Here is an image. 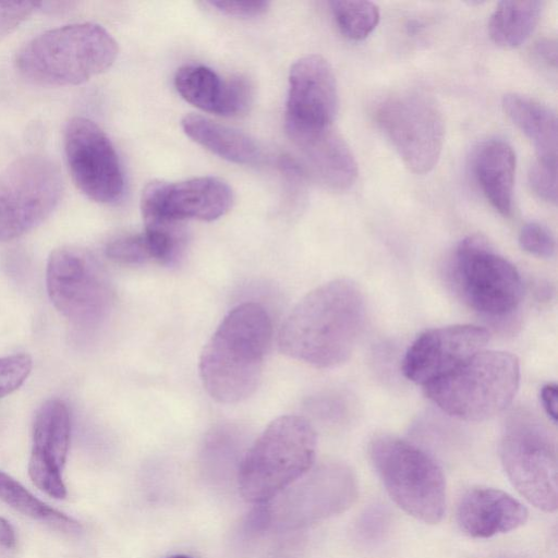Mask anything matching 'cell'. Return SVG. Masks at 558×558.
<instances>
[{
  "label": "cell",
  "mask_w": 558,
  "mask_h": 558,
  "mask_svg": "<svg viewBox=\"0 0 558 558\" xmlns=\"http://www.w3.org/2000/svg\"><path fill=\"white\" fill-rule=\"evenodd\" d=\"M449 266L456 292L473 311L492 320H504L518 310L523 296L522 278L484 239H463Z\"/></svg>",
  "instance_id": "cell-9"
},
{
  "label": "cell",
  "mask_w": 558,
  "mask_h": 558,
  "mask_svg": "<svg viewBox=\"0 0 558 558\" xmlns=\"http://www.w3.org/2000/svg\"><path fill=\"white\" fill-rule=\"evenodd\" d=\"M376 121L404 165L414 173L429 172L444 145L445 121L436 100L421 92H401L383 100Z\"/></svg>",
  "instance_id": "cell-11"
},
{
  "label": "cell",
  "mask_w": 558,
  "mask_h": 558,
  "mask_svg": "<svg viewBox=\"0 0 558 558\" xmlns=\"http://www.w3.org/2000/svg\"><path fill=\"white\" fill-rule=\"evenodd\" d=\"M0 500L22 514L60 531L72 532L80 529L76 521L39 500L20 482L2 471H0Z\"/></svg>",
  "instance_id": "cell-25"
},
{
  "label": "cell",
  "mask_w": 558,
  "mask_h": 558,
  "mask_svg": "<svg viewBox=\"0 0 558 558\" xmlns=\"http://www.w3.org/2000/svg\"><path fill=\"white\" fill-rule=\"evenodd\" d=\"M500 459L513 487L531 505L554 512L558 505L557 445L533 413L518 410L505 422Z\"/></svg>",
  "instance_id": "cell-8"
},
{
  "label": "cell",
  "mask_w": 558,
  "mask_h": 558,
  "mask_svg": "<svg viewBox=\"0 0 558 558\" xmlns=\"http://www.w3.org/2000/svg\"><path fill=\"white\" fill-rule=\"evenodd\" d=\"M106 255L113 262L124 265L155 262L151 244L144 231L113 239L107 244Z\"/></svg>",
  "instance_id": "cell-27"
},
{
  "label": "cell",
  "mask_w": 558,
  "mask_h": 558,
  "mask_svg": "<svg viewBox=\"0 0 558 558\" xmlns=\"http://www.w3.org/2000/svg\"><path fill=\"white\" fill-rule=\"evenodd\" d=\"M63 181L58 166L43 155L13 161L0 174V241L29 232L58 206Z\"/></svg>",
  "instance_id": "cell-10"
},
{
  "label": "cell",
  "mask_w": 558,
  "mask_h": 558,
  "mask_svg": "<svg viewBox=\"0 0 558 558\" xmlns=\"http://www.w3.org/2000/svg\"><path fill=\"white\" fill-rule=\"evenodd\" d=\"M543 7L539 0L499 2L488 23L492 39L506 48L520 46L534 31Z\"/></svg>",
  "instance_id": "cell-24"
},
{
  "label": "cell",
  "mask_w": 558,
  "mask_h": 558,
  "mask_svg": "<svg viewBox=\"0 0 558 558\" xmlns=\"http://www.w3.org/2000/svg\"><path fill=\"white\" fill-rule=\"evenodd\" d=\"M519 383L520 365L513 354L484 349L423 388L426 397L448 415L480 422L504 412Z\"/></svg>",
  "instance_id": "cell-5"
},
{
  "label": "cell",
  "mask_w": 558,
  "mask_h": 558,
  "mask_svg": "<svg viewBox=\"0 0 558 558\" xmlns=\"http://www.w3.org/2000/svg\"><path fill=\"white\" fill-rule=\"evenodd\" d=\"M181 125L195 143L228 161L253 165L262 158V150L252 137L207 117L186 114Z\"/></svg>",
  "instance_id": "cell-21"
},
{
  "label": "cell",
  "mask_w": 558,
  "mask_h": 558,
  "mask_svg": "<svg viewBox=\"0 0 558 558\" xmlns=\"http://www.w3.org/2000/svg\"><path fill=\"white\" fill-rule=\"evenodd\" d=\"M174 87L185 101L196 108L223 117L244 112L252 99V87L245 77L222 78L202 64H186L178 69Z\"/></svg>",
  "instance_id": "cell-18"
},
{
  "label": "cell",
  "mask_w": 558,
  "mask_h": 558,
  "mask_svg": "<svg viewBox=\"0 0 558 558\" xmlns=\"http://www.w3.org/2000/svg\"><path fill=\"white\" fill-rule=\"evenodd\" d=\"M488 341L489 331L475 325L425 330L405 352L402 373L409 380L424 387L484 350Z\"/></svg>",
  "instance_id": "cell-15"
},
{
  "label": "cell",
  "mask_w": 558,
  "mask_h": 558,
  "mask_svg": "<svg viewBox=\"0 0 558 558\" xmlns=\"http://www.w3.org/2000/svg\"><path fill=\"white\" fill-rule=\"evenodd\" d=\"M389 526L388 510L381 505H372L359 517L354 532L361 542L374 544L385 536Z\"/></svg>",
  "instance_id": "cell-29"
},
{
  "label": "cell",
  "mask_w": 558,
  "mask_h": 558,
  "mask_svg": "<svg viewBox=\"0 0 558 558\" xmlns=\"http://www.w3.org/2000/svg\"><path fill=\"white\" fill-rule=\"evenodd\" d=\"M535 50L537 54L549 65H557V41L551 38H543L536 43Z\"/></svg>",
  "instance_id": "cell-36"
},
{
  "label": "cell",
  "mask_w": 558,
  "mask_h": 558,
  "mask_svg": "<svg viewBox=\"0 0 558 558\" xmlns=\"http://www.w3.org/2000/svg\"><path fill=\"white\" fill-rule=\"evenodd\" d=\"M70 434L68 407L61 400L51 399L36 414L32 451L62 469L69 451Z\"/></svg>",
  "instance_id": "cell-23"
},
{
  "label": "cell",
  "mask_w": 558,
  "mask_h": 558,
  "mask_svg": "<svg viewBox=\"0 0 558 558\" xmlns=\"http://www.w3.org/2000/svg\"><path fill=\"white\" fill-rule=\"evenodd\" d=\"M36 8L37 3L28 1L0 2V40L14 32Z\"/></svg>",
  "instance_id": "cell-33"
},
{
  "label": "cell",
  "mask_w": 558,
  "mask_h": 558,
  "mask_svg": "<svg viewBox=\"0 0 558 558\" xmlns=\"http://www.w3.org/2000/svg\"><path fill=\"white\" fill-rule=\"evenodd\" d=\"M338 106L337 81L329 62L318 54L296 60L289 73L284 124L332 125Z\"/></svg>",
  "instance_id": "cell-16"
},
{
  "label": "cell",
  "mask_w": 558,
  "mask_h": 558,
  "mask_svg": "<svg viewBox=\"0 0 558 558\" xmlns=\"http://www.w3.org/2000/svg\"><path fill=\"white\" fill-rule=\"evenodd\" d=\"M316 433L303 416L282 415L268 424L238 469L243 498L266 502L304 475L314 464Z\"/></svg>",
  "instance_id": "cell-4"
},
{
  "label": "cell",
  "mask_w": 558,
  "mask_h": 558,
  "mask_svg": "<svg viewBox=\"0 0 558 558\" xmlns=\"http://www.w3.org/2000/svg\"><path fill=\"white\" fill-rule=\"evenodd\" d=\"M541 402L544 411L548 417L556 423L557 422V409H558V389L556 384H547L541 389Z\"/></svg>",
  "instance_id": "cell-35"
},
{
  "label": "cell",
  "mask_w": 558,
  "mask_h": 558,
  "mask_svg": "<svg viewBox=\"0 0 558 558\" xmlns=\"http://www.w3.org/2000/svg\"><path fill=\"white\" fill-rule=\"evenodd\" d=\"M28 474L33 483L47 495L57 499L66 496L61 468L33 451L28 462Z\"/></svg>",
  "instance_id": "cell-28"
},
{
  "label": "cell",
  "mask_w": 558,
  "mask_h": 558,
  "mask_svg": "<svg viewBox=\"0 0 558 558\" xmlns=\"http://www.w3.org/2000/svg\"><path fill=\"white\" fill-rule=\"evenodd\" d=\"M526 507L508 493L493 487H473L460 498L457 523L472 538H489L522 526Z\"/></svg>",
  "instance_id": "cell-19"
},
{
  "label": "cell",
  "mask_w": 558,
  "mask_h": 558,
  "mask_svg": "<svg viewBox=\"0 0 558 558\" xmlns=\"http://www.w3.org/2000/svg\"><path fill=\"white\" fill-rule=\"evenodd\" d=\"M63 147L72 180L86 197L101 204L120 199L124 178L119 156L94 121L72 118L64 129Z\"/></svg>",
  "instance_id": "cell-13"
},
{
  "label": "cell",
  "mask_w": 558,
  "mask_h": 558,
  "mask_svg": "<svg viewBox=\"0 0 558 558\" xmlns=\"http://www.w3.org/2000/svg\"><path fill=\"white\" fill-rule=\"evenodd\" d=\"M16 544V535L11 523L0 517V545L5 548H13Z\"/></svg>",
  "instance_id": "cell-37"
},
{
  "label": "cell",
  "mask_w": 558,
  "mask_h": 558,
  "mask_svg": "<svg viewBox=\"0 0 558 558\" xmlns=\"http://www.w3.org/2000/svg\"><path fill=\"white\" fill-rule=\"evenodd\" d=\"M167 558H192V557L186 556V555H172V556H169Z\"/></svg>",
  "instance_id": "cell-38"
},
{
  "label": "cell",
  "mask_w": 558,
  "mask_h": 558,
  "mask_svg": "<svg viewBox=\"0 0 558 558\" xmlns=\"http://www.w3.org/2000/svg\"><path fill=\"white\" fill-rule=\"evenodd\" d=\"M118 45L102 26L75 23L46 31L16 53L14 64L28 81L45 86H73L108 70Z\"/></svg>",
  "instance_id": "cell-3"
},
{
  "label": "cell",
  "mask_w": 558,
  "mask_h": 558,
  "mask_svg": "<svg viewBox=\"0 0 558 558\" xmlns=\"http://www.w3.org/2000/svg\"><path fill=\"white\" fill-rule=\"evenodd\" d=\"M355 474L340 462L312 466L270 500L256 505L247 525L252 531H290L340 514L357 499Z\"/></svg>",
  "instance_id": "cell-6"
},
{
  "label": "cell",
  "mask_w": 558,
  "mask_h": 558,
  "mask_svg": "<svg viewBox=\"0 0 558 558\" xmlns=\"http://www.w3.org/2000/svg\"><path fill=\"white\" fill-rule=\"evenodd\" d=\"M473 170L483 194L502 216L512 210L515 154L502 140L482 143L473 158Z\"/></svg>",
  "instance_id": "cell-20"
},
{
  "label": "cell",
  "mask_w": 558,
  "mask_h": 558,
  "mask_svg": "<svg viewBox=\"0 0 558 558\" xmlns=\"http://www.w3.org/2000/svg\"><path fill=\"white\" fill-rule=\"evenodd\" d=\"M272 338L265 307L245 302L221 320L199 357V377L207 393L220 403H238L256 390Z\"/></svg>",
  "instance_id": "cell-2"
},
{
  "label": "cell",
  "mask_w": 558,
  "mask_h": 558,
  "mask_svg": "<svg viewBox=\"0 0 558 558\" xmlns=\"http://www.w3.org/2000/svg\"><path fill=\"white\" fill-rule=\"evenodd\" d=\"M519 244L526 253L542 258L551 257L556 250L553 234L538 222H527L521 228Z\"/></svg>",
  "instance_id": "cell-32"
},
{
  "label": "cell",
  "mask_w": 558,
  "mask_h": 558,
  "mask_svg": "<svg viewBox=\"0 0 558 558\" xmlns=\"http://www.w3.org/2000/svg\"><path fill=\"white\" fill-rule=\"evenodd\" d=\"M365 323V300L348 278L330 280L303 296L282 323L278 347L284 355L317 368L343 364Z\"/></svg>",
  "instance_id": "cell-1"
},
{
  "label": "cell",
  "mask_w": 558,
  "mask_h": 558,
  "mask_svg": "<svg viewBox=\"0 0 558 558\" xmlns=\"http://www.w3.org/2000/svg\"><path fill=\"white\" fill-rule=\"evenodd\" d=\"M502 108L533 143L537 158L557 160V116L551 108L515 93L504 96Z\"/></svg>",
  "instance_id": "cell-22"
},
{
  "label": "cell",
  "mask_w": 558,
  "mask_h": 558,
  "mask_svg": "<svg viewBox=\"0 0 558 558\" xmlns=\"http://www.w3.org/2000/svg\"><path fill=\"white\" fill-rule=\"evenodd\" d=\"M372 464L388 495L405 513L428 524L446 512V481L441 468L425 450L389 434L368 446Z\"/></svg>",
  "instance_id": "cell-7"
},
{
  "label": "cell",
  "mask_w": 558,
  "mask_h": 558,
  "mask_svg": "<svg viewBox=\"0 0 558 558\" xmlns=\"http://www.w3.org/2000/svg\"><path fill=\"white\" fill-rule=\"evenodd\" d=\"M32 369L27 354L0 357V399L15 391L26 380Z\"/></svg>",
  "instance_id": "cell-31"
},
{
  "label": "cell",
  "mask_w": 558,
  "mask_h": 558,
  "mask_svg": "<svg viewBox=\"0 0 558 558\" xmlns=\"http://www.w3.org/2000/svg\"><path fill=\"white\" fill-rule=\"evenodd\" d=\"M207 4L226 15L242 19L259 16L269 7V2L262 0H217L208 1Z\"/></svg>",
  "instance_id": "cell-34"
},
{
  "label": "cell",
  "mask_w": 558,
  "mask_h": 558,
  "mask_svg": "<svg viewBox=\"0 0 558 558\" xmlns=\"http://www.w3.org/2000/svg\"><path fill=\"white\" fill-rule=\"evenodd\" d=\"M305 169L323 185L335 191L350 189L359 173L355 157L344 138L326 126L284 124Z\"/></svg>",
  "instance_id": "cell-17"
},
{
  "label": "cell",
  "mask_w": 558,
  "mask_h": 558,
  "mask_svg": "<svg viewBox=\"0 0 558 558\" xmlns=\"http://www.w3.org/2000/svg\"><path fill=\"white\" fill-rule=\"evenodd\" d=\"M46 283L54 307L76 326L99 324L111 307L112 292L106 274L83 248L62 246L51 252Z\"/></svg>",
  "instance_id": "cell-12"
},
{
  "label": "cell",
  "mask_w": 558,
  "mask_h": 558,
  "mask_svg": "<svg viewBox=\"0 0 558 558\" xmlns=\"http://www.w3.org/2000/svg\"><path fill=\"white\" fill-rule=\"evenodd\" d=\"M232 201V190L218 178L154 181L143 191L141 210L146 229H172L186 219L216 220L230 209Z\"/></svg>",
  "instance_id": "cell-14"
},
{
  "label": "cell",
  "mask_w": 558,
  "mask_h": 558,
  "mask_svg": "<svg viewBox=\"0 0 558 558\" xmlns=\"http://www.w3.org/2000/svg\"><path fill=\"white\" fill-rule=\"evenodd\" d=\"M532 191L548 203H557V160L536 158L529 171Z\"/></svg>",
  "instance_id": "cell-30"
},
{
  "label": "cell",
  "mask_w": 558,
  "mask_h": 558,
  "mask_svg": "<svg viewBox=\"0 0 558 558\" xmlns=\"http://www.w3.org/2000/svg\"><path fill=\"white\" fill-rule=\"evenodd\" d=\"M329 5L339 29L350 39H364L379 22V9L372 1L337 0Z\"/></svg>",
  "instance_id": "cell-26"
}]
</instances>
